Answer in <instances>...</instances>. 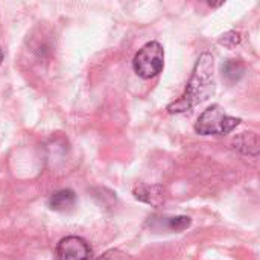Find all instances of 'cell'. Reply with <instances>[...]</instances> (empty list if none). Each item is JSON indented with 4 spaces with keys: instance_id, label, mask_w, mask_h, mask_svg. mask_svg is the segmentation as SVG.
Listing matches in <instances>:
<instances>
[{
    "instance_id": "cell-1",
    "label": "cell",
    "mask_w": 260,
    "mask_h": 260,
    "mask_svg": "<svg viewBox=\"0 0 260 260\" xmlns=\"http://www.w3.org/2000/svg\"><path fill=\"white\" fill-rule=\"evenodd\" d=\"M213 67H215V61L212 53L204 52L200 55L190 81L186 87V91L181 94V98L175 102H172L168 107V111L171 114H180V113H186L190 111L193 107L203 104L204 101H207L215 90V82H213Z\"/></svg>"
},
{
    "instance_id": "cell-2",
    "label": "cell",
    "mask_w": 260,
    "mask_h": 260,
    "mask_svg": "<svg viewBox=\"0 0 260 260\" xmlns=\"http://www.w3.org/2000/svg\"><path fill=\"white\" fill-rule=\"evenodd\" d=\"M239 123L241 119L229 116L221 105L215 104L201 113L195 123V131L201 136H221L232 133Z\"/></svg>"
},
{
    "instance_id": "cell-3",
    "label": "cell",
    "mask_w": 260,
    "mask_h": 260,
    "mask_svg": "<svg viewBox=\"0 0 260 260\" xmlns=\"http://www.w3.org/2000/svg\"><path fill=\"white\" fill-rule=\"evenodd\" d=\"M134 72L143 78L151 79L161 73L165 67V50L163 46L158 41H149L146 43L134 56L133 59Z\"/></svg>"
},
{
    "instance_id": "cell-4",
    "label": "cell",
    "mask_w": 260,
    "mask_h": 260,
    "mask_svg": "<svg viewBox=\"0 0 260 260\" xmlns=\"http://www.w3.org/2000/svg\"><path fill=\"white\" fill-rule=\"evenodd\" d=\"M91 248L88 242L79 236H67L56 245L58 260H90Z\"/></svg>"
},
{
    "instance_id": "cell-5",
    "label": "cell",
    "mask_w": 260,
    "mask_h": 260,
    "mask_svg": "<svg viewBox=\"0 0 260 260\" xmlns=\"http://www.w3.org/2000/svg\"><path fill=\"white\" fill-rule=\"evenodd\" d=\"M76 204V193L70 189H62L50 195L49 207L55 212H69Z\"/></svg>"
},
{
    "instance_id": "cell-6",
    "label": "cell",
    "mask_w": 260,
    "mask_h": 260,
    "mask_svg": "<svg viewBox=\"0 0 260 260\" xmlns=\"http://www.w3.org/2000/svg\"><path fill=\"white\" fill-rule=\"evenodd\" d=\"M244 72H245V67L241 59H227L222 64V76L232 84L238 82L244 76Z\"/></svg>"
},
{
    "instance_id": "cell-7",
    "label": "cell",
    "mask_w": 260,
    "mask_h": 260,
    "mask_svg": "<svg viewBox=\"0 0 260 260\" xmlns=\"http://www.w3.org/2000/svg\"><path fill=\"white\" fill-rule=\"evenodd\" d=\"M254 133H242L236 140H235V148H238L239 151H242L244 154H248V155H253L250 148H253V151L257 154V149H259V140H257V136L250 142V139L253 137Z\"/></svg>"
},
{
    "instance_id": "cell-8",
    "label": "cell",
    "mask_w": 260,
    "mask_h": 260,
    "mask_svg": "<svg viewBox=\"0 0 260 260\" xmlns=\"http://www.w3.org/2000/svg\"><path fill=\"white\" fill-rule=\"evenodd\" d=\"M166 222V229L169 232H181L190 225L189 216H175V218H163Z\"/></svg>"
},
{
    "instance_id": "cell-9",
    "label": "cell",
    "mask_w": 260,
    "mask_h": 260,
    "mask_svg": "<svg viewBox=\"0 0 260 260\" xmlns=\"http://www.w3.org/2000/svg\"><path fill=\"white\" fill-rule=\"evenodd\" d=\"M219 43L224 44V46H227V47H233V46H236V44L241 43V35L236 30H230L225 35H222V38L219 40Z\"/></svg>"
},
{
    "instance_id": "cell-10",
    "label": "cell",
    "mask_w": 260,
    "mask_h": 260,
    "mask_svg": "<svg viewBox=\"0 0 260 260\" xmlns=\"http://www.w3.org/2000/svg\"><path fill=\"white\" fill-rule=\"evenodd\" d=\"M96 260H125V257H123V254H122V253H119V251L113 250V251L105 253L102 257H99V259H96Z\"/></svg>"
},
{
    "instance_id": "cell-11",
    "label": "cell",
    "mask_w": 260,
    "mask_h": 260,
    "mask_svg": "<svg viewBox=\"0 0 260 260\" xmlns=\"http://www.w3.org/2000/svg\"><path fill=\"white\" fill-rule=\"evenodd\" d=\"M2 61H3V50H2V47H0V66H2Z\"/></svg>"
}]
</instances>
